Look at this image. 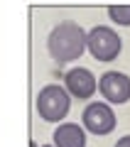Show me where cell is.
<instances>
[{"instance_id": "8", "label": "cell", "mask_w": 130, "mask_h": 147, "mask_svg": "<svg viewBox=\"0 0 130 147\" xmlns=\"http://www.w3.org/2000/svg\"><path fill=\"white\" fill-rule=\"evenodd\" d=\"M108 17L115 25L130 27V5H110L108 7Z\"/></svg>"}, {"instance_id": "1", "label": "cell", "mask_w": 130, "mask_h": 147, "mask_svg": "<svg viewBox=\"0 0 130 147\" xmlns=\"http://www.w3.org/2000/svg\"><path fill=\"white\" fill-rule=\"evenodd\" d=\"M47 47H49V54H52L54 61H59V64L76 61L86 52V30L71 20H64L49 32Z\"/></svg>"}, {"instance_id": "2", "label": "cell", "mask_w": 130, "mask_h": 147, "mask_svg": "<svg viewBox=\"0 0 130 147\" xmlns=\"http://www.w3.org/2000/svg\"><path fill=\"white\" fill-rule=\"evenodd\" d=\"M69 108H71V98H69L64 86L49 84L44 88H39V93H37V113H39L42 120L62 123L69 115Z\"/></svg>"}, {"instance_id": "4", "label": "cell", "mask_w": 130, "mask_h": 147, "mask_svg": "<svg viewBox=\"0 0 130 147\" xmlns=\"http://www.w3.org/2000/svg\"><path fill=\"white\" fill-rule=\"evenodd\" d=\"M81 120H83V127L89 132H93V135H108L115 127V113L108 103H98L96 100V103H89L83 108Z\"/></svg>"}, {"instance_id": "9", "label": "cell", "mask_w": 130, "mask_h": 147, "mask_svg": "<svg viewBox=\"0 0 130 147\" xmlns=\"http://www.w3.org/2000/svg\"><path fill=\"white\" fill-rule=\"evenodd\" d=\"M115 147H130V135H125V137H120V140L115 142Z\"/></svg>"}, {"instance_id": "5", "label": "cell", "mask_w": 130, "mask_h": 147, "mask_svg": "<svg viewBox=\"0 0 130 147\" xmlns=\"http://www.w3.org/2000/svg\"><path fill=\"white\" fill-rule=\"evenodd\" d=\"M98 91L108 103L123 105L130 100V79L123 71H106L98 79Z\"/></svg>"}, {"instance_id": "3", "label": "cell", "mask_w": 130, "mask_h": 147, "mask_svg": "<svg viewBox=\"0 0 130 147\" xmlns=\"http://www.w3.org/2000/svg\"><path fill=\"white\" fill-rule=\"evenodd\" d=\"M86 49L91 52V57L96 61H113V59H118L120 49H123V42H120L115 30L98 25V27L86 32Z\"/></svg>"}, {"instance_id": "10", "label": "cell", "mask_w": 130, "mask_h": 147, "mask_svg": "<svg viewBox=\"0 0 130 147\" xmlns=\"http://www.w3.org/2000/svg\"><path fill=\"white\" fill-rule=\"evenodd\" d=\"M44 147H52V145H44Z\"/></svg>"}, {"instance_id": "7", "label": "cell", "mask_w": 130, "mask_h": 147, "mask_svg": "<svg viewBox=\"0 0 130 147\" xmlns=\"http://www.w3.org/2000/svg\"><path fill=\"white\" fill-rule=\"evenodd\" d=\"M52 137L57 147H86V132L76 123H62Z\"/></svg>"}, {"instance_id": "6", "label": "cell", "mask_w": 130, "mask_h": 147, "mask_svg": "<svg viewBox=\"0 0 130 147\" xmlns=\"http://www.w3.org/2000/svg\"><path fill=\"white\" fill-rule=\"evenodd\" d=\"M64 81H66V93L74 96V98H79V100L91 98V96L96 93V88H98L96 76L89 69H83V66H76V69H71V71H66Z\"/></svg>"}]
</instances>
